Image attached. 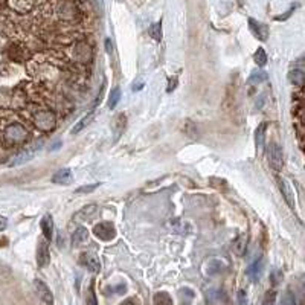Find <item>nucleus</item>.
Segmentation results:
<instances>
[{"label": "nucleus", "mask_w": 305, "mask_h": 305, "mask_svg": "<svg viewBox=\"0 0 305 305\" xmlns=\"http://www.w3.org/2000/svg\"><path fill=\"white\" fill-rule=\"evenodd\" d=\"M275 304H276V292L275 290H269L264 295V299H263L261 305H275Z\"/></svg>", "instance_id": "29"}, {"label": "nucleus", "mask_w": 305, "mask_h": 305, "mask_svg": "<svg viewBox=\"0 0 305 305\" xmlns=\"http://www.w3.org/2000/svg\"><path fill=\"white\" fill-rule=\"evenodd\" d=\"M206 302L208 305H228L229 299L221 289H209L206 292Z\"/></svg>", "instance_id": "5"}, {"label": "nucleus", "mask_w": 305, "mask_h": 305, "mask_svg": "<svg viewBox=\"0 0 305 305\" xmlns=\"http://www.w3.org/2000/svg\"><path fill=\"white\" fill-rule=\"evenodd\" d=\"M72 180H73V174L69 168H63V170L57 171L52 177V182L58 183V185H69V183H72Z\"/></svg>", "instance_id": "15"}, {"label": "nucleus", "mask_w": 305, "mask_h": 305, "mask_svg": "<svg viewBox=\"0 0 305 305\" xmlns=\"http://www.w3.org/2000/svg\"><path fill=\"white\" fill-rule=\"evenodd\" d=\"M142 86H144V82H142V81H137V82L134 81V82H133V90H134V92H136V90H141Z\"/></svg>", "instance_id": "36"}, {"label": "nucleus", "mask_w": 305, "mask_h": 305, "mask_svg": "<svg viewBox=\"0 0 305 305\" xmlns=\"http://www.w3.org/2000/svg\"><path fill=\"white\" fill-rule=\"evenodd\" d=\"M98 208L95 206V205H90V206H87V208H84L81 211V214L84 215V218H87V220H92L96 214H98V211H96Z\"/></svg>", "instance_id": "30"}, {"label": "nucleus", "mask_w": 305, "mask_h": 305, "mask_svg": "<svg viewBox=\"0 0 305 305\" xmlns=\"http://www.w3.org/2000/svg\"><path fill=\"white\" fill-rule=\"evenodd\" d=\"M119 305H141V304H139V301H137L136 298H128L124 302H121Z\"/></svg>", "instance_id": "34"}, {"label": "nucleus", "mask_w": 305, "mask_h": 305, "mask_svg": "<svg viewBox=\"0 0 305 305\" xmlns=\"http://www.w3.org/2000/svg\"><path fill=\"white\" fill-rule=\"evenodd\" d=\"M154 305H173V298L166 292H159L154 295Z\"/></svg>", "instance_id": "22"}, {"label": "nucleus", "mask_w": 305, "mask_h": 305, "mask_svg": "<svg viewBox=\"0 0 305 305\" xmlns=\"http://www.w3.org/2000/svg\"><path fill=\"white\" fill-rule=\"evenodd\" d=\"M93 118H95V112H90V113H87V115H86L84 118H82V119H79V121H78V124H76V125H75V127L72 128V131H70V133H72V134H75V133H79V131H81L82 128H84L86 125H89V124L92 122V119H93Z\"/></svg>", "instance_id": "20"}, {"label": "nucleus", "mask_w": 305, "mask_h": 305, "mask_svg": "<svg viewBox=\"0 0 305 305\" xmlns=\"http://www.w3.org/2000/svg\"><path fill=\"white\" fill-rule=\"evenodd\" d=\"M278 185H280V191H281V194H283V197L286 199L287 205H289L292 209H295V206H296L295 199H296V197H295V191H293L290 182L286 180V179H278Z\"/></svg>", "instance_id": "7"}, {"label": "nucleus", "mask_w": 305, "mask_h": 305, "mask_svg": "<svg viewBox=\"0 0 305 305\" xmlns=\"http://www.w3.org/2000/svg\"><path fill=\"white\" fill-rule=\"evenodd\" d=\"M281 305H296V296L293 295L292 290H287L283 296Z\"/></svg>", "instance_id": "27"}, {"label": "nucleus", "mask_w": 305, "mask_h": 305, "mask_svg": "<svg viewBox=\"0 0 305 305\" xmlns=\"http://www.w3.org/2000/svg\"><path fill=\"white\" fill-rule=\"evenodd\" d=\"M27 137V131L26 128L18 124V122H11L6 124L2 130V139L8 144V145H18L21 142L26 141Z\"/></svg>", "instance_id": "1"}, {"label": "nucleus", "mask_w": 305, "mask_h": 305, "mask_svg": "<svg viewBox=\"0 0 305 305\" xmlns=\"http://www.w3.org/2000/svg\"><path fill=\"white\" fill-rule=\"evenodd\" d=\"M247 241H249V238H247V235L246 234H240L234 241H232V252L235 254V255H238V257H243L244 254H246V249H247Z\"/></svg>", "instance_id": "14"}, {"label": "nucleus", "mask_w": 305, "mask_h": 305, "mask_svg": "<svg viewBox=\"0 0 305 305\" xmlns=\"http://www.w3.org/2000/svg\"><path fill=\"white\" fill-rule=\"evenodd\" d=\"M34 287H35V292H37L40 301H41L44 305H53V295H52V292L49 290V287H47L41 280H35V281H34Z\"/></svg>", "instance_id": "6"}, {"label": "nucleus", "mask_w": 305, "mask_h": 305, "mask_svg": "<svg viewBox=\"0 0 305 305\" xmlns=\"http://www.w3.org/2000/svg\"><path fill=\"white\" fill-rule=\"evenodd\" d=\"M150 35H151L156 41H160V40H162V26H160V23H154V24L150 27Z\"/></svg>", "instance_id": "26"}, {"label": "nucleus", "mask_w": 305, "mask_h": 305, "mask_svg": "<svg viewBox=\"0 0 305 305\" xmlns=\"http://www.w3.org/2000/svg\"><path fill=\"white\" fill-rule=\"evenodd\" d=\"M35 125L41 130H52L55 127V116L50 112H40L34 118Z\"/></svg>", "instance_id": "9"}, {"label": "nucleus", "mask_w": 305, "mask_h": 305, "mask_svg": "<svg viewBox=\"0 0 305 305\" xmlns=\"http://www.w3.org/2000/svg\"><path fill=\"white\" fill-rule=\"evenodd\" d=\"M249 27H251L252 34L260 38L261 41H266L267 37H269V27L264 24V23H260L254 18H249Z\"/></svg>", "instance_id": "10"}, {"label": "nucleus", "mask_w": 305, "mask_h": 305, "mask_svg": "<svg viewBox=\"0 0 305 305\" xmlns=\"http://www.w3.org/2000/svg\"><path fill=\"white\" fill-rule=\"evenodd\" d=\"M79 263L82 267H86L87 270L93 272V273H98L101 270V264H99V260L93 255V254H89V252H84L79 255Z\"/></svg>", "instance_id": "8"}, {"label": "nucleus", "mask_w": 305, "mask_h": 305, "mask_svg": "<svg viewBox=\"0 0 305 305\" xmlns=\"http://www.w3.org/2000/svg\"><path fill=\"white\" fill-rule=\"evenodd\" d=\"M289 81L292 82L293 86L296 87H304V81H305V75L302 69H293L289 73Z\"/></svg>", "instance_id": "19"}, {"label": "nucleus", "mask_w": 305, "mask_h": 305, "mask_svg": "<svg viewBox=\"0 0 305 305\" xmlns=\"http://www.w3.org/2000/svg\"><path fill=\"white\" fill-rule=\"evenodd\" d=\"M226 269H228V266L225 264L223 260H220V258H209L203 266L206 276H217L220 273H223Z\"/></svg>", "instance_id": "4"}, {"label": "nucleus", "mask_w": 305, "mask_h": 305, "mask_svg": "<svg viewBox=\"0 0 305 305\" xmlns=\"http://www.w3.org/2000/svg\"><path fill=\"white\" fill-rule=\"evenodd\" d=\"M266 78L267 75L264 72H254L251 78H249V82H251V84H260L261 81H266Z\"/></svg>", "instance_id": "28"}, {"label": "nucleus", "mask_w": 305, "mask_h": 305, "mask_svg": "<svg viewBox=\"0 0 305 305\" xmlns=\"http://www.w3.org/2000/svg\"><path fill=\"white\" fill-rule=\"evenodd\" d=\"M93 234L101 241H112L116 237V228L112 223H108V221H102L99 225H95Z\"/></svg>", "instance_id": "3"}, {"label": "nucleus", "mask_w": 305, "mask_h": 305, "mask_svg": "<svg viewBox=\"0 0 305 305\" xmlns=\"http://www.w3.org/2000/svg\"><path fill=\"white\" fill-rule=\"evenodd\" d=\"M272 280H273V284H275V286H278V283L283 280V273H281L280 270L273 272V275H272Z\"/></svg>", "instance_id": "33"}, {"label": "nucleus", "mask_w": 305, "mask_h": 305, "mask_svg": "<svg viewBox=\"0 0 305 305\" xmlns=\"http://www.w3.org/2000/svg\"><path fill=\"white\" fill-rule=\"evenodd\" d=\"M179 299H180V305H191L194 301V292L185 287L179 292Z\"/></svg>", "instance_id": "21"}, {"label": "nucleus", "mask_w": 305, "mask_h": 305, "mask_svg": "<svg viewBox=\"0 0 305 305\" xmlns=\"http://www.w3.org/2000/svg\"><path fill=\"white\" fill-rule=\"evenodd\" d=\"M125 116L124 115H119L116 119H115V136H116V139H118V137L122 134V131H124V128H125Z\"/></svg>", "instance_id": "24"}, {"label": "nucleus", "mask_w": 305, "mask_h": 305, "mask_svg": "<svg viewBox=\"0 0 305 305\" xmlns=\"http://www.w3.org/2000/svg\"><path fill=\"white\" fill-rule=\"evenodd\" d=\"M266 130H267V124H260L258 128L255 130V144H257V150L263 151L264 148V141H266Z\"/></svg>", "instance_id": "18"}, {"label": "nucleus", "mask_w": 305, "mask_h": 305, "mask_svg": "<svg viewBox=\"0 0 305 305\" xmlns=\"http://www.w3.org/2000/svg\"><path fill=\"white\" fill-rule=\"evenodd\" d=\"M50 263V252L46 241H40L37 247V264L38 267H46Z\"/></svg>", "instance_id": "11"}, {"label": "nucleus", "mask_w": 305, "mask_h": 305, "mask_svg": "<svg viewBox=\"0 0 305 305\" xmlns=\"http://www.w3.org/2000/svg\"><path fill=\"white\" fill-rule=\"evenodd\" d=\"M98 186H99L98 183H95V185H86V186H81V188H78V189H76V192H79V194H89V192L95 191Z\"/></svg>", "instance_id": "31"}, {"label": "nucleus", "mask_w": 305, "mask_h": 305, "mask_svg": "<svg viewBox=\"0 0 305 305\" xmlns=\"http://www.w3.org/2000/svg\"><path fill=\"white\" fill-rule=\"evenodd\" d=\"M105 49H107L108 53H112V41H110V40H105Z\"/></svg>", "instance_id": "37"}, {"label": "nucleus", "mask_w": 305, "mask_h": 305, "mask_svg": "<svg viewBox=\"0 0 305 305\" xmlns=\"http://www.w3.org/2000/svg\"><path fill=\"white\" fill-rule=\"evenodd\" d=\"M41 231H43V235H44L46 241L52 238V234H53V220H52V215L46 214L41 218Z\"/></svg>", "instance_id": "17"}, {"label": "nucleus", "mask_w": 305, "mask_h": 305, "mask_svg": "<svg viewBox=\"0 0 305 305\" xmlns=\"http://www.w3.org/2000/svg\"><path fill=\"white\" fill-rule=\"evenodd\" d=\"M263 270H264V258H258V260H255L251 266H249V269H247V276H249V278H251L254 283H257V281L261 278Z\"/></svg>", "instance_id": "12"}, {"label": "nucleus", "mask_w": 305, "mask_h": 305, "mask_svg": "<svg viewBox=\"0 0 305 305\" xmlns=\"http://www.w3.org/2000/svg\"><path fill=\"white\" fill-rule=\"evenodd\" d=\"M254 60H255V63H257L260 67L266 66V63H267V53H266V50H264L263 47H258V50H257L255 55H254Z\"/></svg>", "instance_id": "25"}, {"label": "nucleus", "mask_w": 305, "mask_h": 305, "mask_svg": "<svg viewBox=\"0 0 305 305\" xmlns=\"http://www.w3.org/2000/svg\"><path fill=\"white\" fill-rule=\"evenodd\" d=\"M8 228V218L6 217H2L0 215V232L5 231Z\"/></svg>", "instance_id": "35"}, {"label": "nucleus", "mask_w": 305, "mask_h": 305, "mask_svg": "<svg viewBox=\"0 0 305 305\" xmlns=\"http://www.w3.org/2000/svg\"><path fill=\"white\" fill-rule=\"evenodd\" d=\"M87 240H89V231L86 229V228H78V229H75V232H73V235H72V243H73V246H82L84 243H87Z\"/></svg>", "instance_id": "16"}, {"label": "nucleus", "mask_w": 305, "mask_h": 305, "mask_svg": "<svg viewBox=\"0 0 305 305\" xmlns=\"http://www.w3.org/2000/svg\"><path fill=\"white\" fill-rule=\"evenodd\" d=\"M267 157H269V163L275 171H281L284 166V156H283V148L276 144V142H270L269 148H267Z\"/></svg>", "instance_id": "2"}, {"label": "nucleus", "mask_w": 305, "mask_h": 305, "mask_svg": "<svg viewBox=\"0 0 305 305\" xmlns=\"http://www.w3.org/2000/svg\"><path fill=\"white\" fill-rule=\"evenodd\" d=\"M238 304L240 305H247V295L244 290H240L238 292Z\"/></svg>", "instance_id": "32"}, {"label": "nucleus", "mask_w": 305, "mask_h": 305, "mask_svg": "<svg viewBox=\"0 0 305 305\" xmlns=\"http://www.w3.org/2000/svg\"><path fill=\"white\" fill-rule=\"evenodd\" d=\"M121 101V89H112L108 95V108H115L118 105V102Z\"/></svg>", "instance_id": "23"}, {"label": "nucleus", "mask_w": 305, "mask_h": 305, "mask_svg": "<svg viewBox=\"0 0 305 305\" xmlns=\"http://www.w3.org/2000/svg\"><path fill=\"white\" fill-rule=\"evenodd\" d=\"M38 147H40V145H32V147H29V148H24L21 153H18V154L11 160V165H14V166H15V165H21V163L27 162L29 159H32V157L35 156Z\"/></svg>", "instance_id": "13"}]
</instances>
